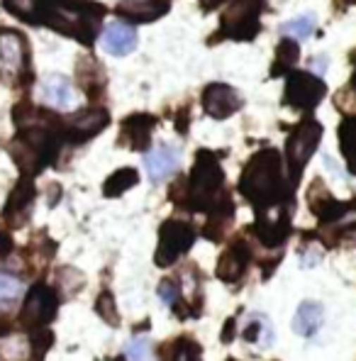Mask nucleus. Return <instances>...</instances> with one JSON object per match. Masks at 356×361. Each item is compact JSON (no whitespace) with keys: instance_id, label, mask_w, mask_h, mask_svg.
<instances>
[{"instance_id":"18","label":"nucleus","mask_w":356,"mask_h":361,"mask_svg":"<svg viewBox=\"0 0 356 361\" xmlns=\"http://www.w3.org/2000/svg\"><path fill=\"white\" fill-rule=\"evenodd\" d=\"M259 8L262 3L259 0H237L225 15V27L227 30H239V27H249L252 35L257 30V15H259Z\"/></svg>"},{"instance_id":"12","label":"nucleus","mask_w":356,"mask_h":361,"mask_svg":"<svg viewBox=\"0 0 356 361\" xmlns=\"http://www.w3.org/2000/svg\"><path fill=\"white\" fill-rule=\"evenodd\" d=\"M25 66V42L18 32H0V68L20 73Z\"/></svg>"},{"instance_id":"14","label":"nucleus","mask_w":356,"mask_h":361,"mask_svg":"<svg viewBox=\"0 0 356 361\" xmlns=\"http://www.w3.org/2000/svg\"><path fill=\"white\" fill-rule=\"evenodd\" d=\"M325 320V310L317 300H302L293 317V332L297 337H315Z\"/></svg>"},{"instance_id":"16","label":"nucleus","mask_w":356,"mask_h":361,"mask_svg":"<svg viewBox=\"0 0 356 361\" xmlns=\"http://www.w3.org/2000/svg\"><path fill=\"white\" fill-rule=\"evenodd\" d=\"M159 361H200V344L188 334L173 337L159 347Z\"/></svg>"},{"instance_id":"33","label":"nucleus","mask_w":356,"mask_h":361,"mask_svg":"<svg viewBox=\"0 0 356 361\" xmlns=\"http://www.w3.org/2000/svg\"><path fill=\"white\" fill-rule=\"evenodd\" d=\"M5 249H8V240H5V235L0 232V254H3Z\"/></svg>"},{"instance_id":"30","label":"nucleus","mask_w":356,"mask_h":361,"mask_svg":"<svg viewBox=\"0 0 356 361\" xmlns=\"http://www.w3.org/2000/svg\"><path fill=\"white\" fill-rule=\"evenodd\" d=\"M8 8H13V13H20V15H27L30 10H35L37 0H5Z\"/></svg>"},{"instance_id":"19","label":"nucleus","mask_w":356,"mask_h":361,"mask_svg":"<svg viewBox=\"0 0 356 361\" xmlns=\"http://www.w3.org/2000/svg\"><path fill=\"white\" fill-rule=\"evenodd\" d=\"M105 125H108V113L105 110H83L71 120V132L76 140H88V137L98 135Z\"/></svg>"},{"instance_id":"29","label":"nucleus","mask_w":356,"mask_h":361,"mask_svg":"<svg viewBox=\"0 0 356 361\" xmlns=\"http://www.w3.org/2000/svg\"><path fill=\"white\" fill-rule=\"evenodd\" d=\"M159 298H161L164 305L173 307L178 300V286L173 279H164L161 283H159Z\"/></svg>"},{"instance_id":"8","label":"nucleus","mask_w":356,"mask_h":361,"mask_svg":"<svg viewBox=\"0 0 356 361\" xmlns=\"http://www.w3.org/2000/svg\"><path fill=\"white\" fill-rule=\"evenodd\" d=\"M180 166V149L176 145H168V142H161L159 147L145 152V169L147 176L159 183V180L168 178L173 171Z\"/></svg>"},{"instance_id":"20","label":"nucleus","mask_w":356,"mask_h":361,"mask_svg":"<svg viewBox=\"0 0 356 361\" xmlns=\"http://www.w3.org/2000/svg\"><path fill=\"white\" fill-rule=\"evenodd\" d=\"M30 354L27 337L23 334H5L0 339V359L3 361H25Z\"/></svg>"},{"instance_id":"6","label":"nucleus","mask_w":356,"mask_h":361,"mask_svg":"<svg viewBox=\"0 0 356 361\" xmlns=\"http://www.w3.org/2000/svg\"><path fill=\"white\" fill-rule=\"evenodd\" d=\"M325 98V83L312 73H293L286 83V103L297 110H312Z\"/></svg>"},{"instance_id":"31","label":"nucleus","mask_w":356,"mask_h":361,"mask_svg":"<svg viewBox=\"0 0 356 361\" xmlns=\"http://www.w3.org/2000/svg\"><path fill=\"white\" fill-rule=\"evenodd\" d=\"M235 322H237V317L227 320V327H225V332H222V342H232V337H235Z\"/></svg>"},{"instance_id":"4","label":"nucleus","mask_w":356,"mask_h":361,"mask_svg":"<svg viewBox=\"0 0 356 361\" xmlns=\"http://www.w3.org/2000/svg\"><path fill=\"white\" fill-rule=\"evenodd\" d=\"M195 242V230L188 225V222L178 220V217H171L161 225L159 230V247H156V267H173Z\"/></svg>"},{"instance_id":"25","label":"nucleus","mask_w":356,"mask_h":361,"mask_svg":"<svg viewBox=\"0 0 356 361\" xmlns=\"http://www.w3.org/2000/svg\"><path fill=\"white\" fill-rule=\"evenodd\" d=\"M125 354H127V361H154V349L147 337H132Z\"/></svg>"},{"instance_id":"23","label":"nucleus","mask_w":356,"mask_h":361,"mask_svg":"<svg viewBox=\"0 0 356 361\" xmlns=\"http://www.w3.org/2000/svg\"><path fill=\"white\" fill-rule=\"evenodd\" d=\"M32 198H35V190H32V185L27 183V180H23V183L15 188L8 208H5V217H13L15 210L23 212V217H25V215H27V210H30V205H32Z\"/></svg>"},{"instance_id":"21","label":"nucleus","mask_w":356,"mask_h":361,"mask_svg":"<svg viewBox=\"0 0 356 361\" xmlns=\"http://www.w3.org/2000/svg\"><path fill=\"white\" fill-rule=\"evenodd\" d=\"M137 180H140V173H137L135 169H120V171H115L113 176L105 180L103 193L108 195V198H115V195L130 190L132 185H137Z\"/></svg>"},{"instance_id":"17","label":"nucleus","mask_w":356,"mask_h":361,"mask_svg":"<svg viewBox=\"0 0 356 361\" xmlns=\"http://www.w3.org/2000/svg\"><path fill=\"white\" fill-rule=\"evenodd\" d=\"M42 98L54 108H66L73 103V88L71 81L61 73H51L42 81Z\"/></svg>"},{"instance_id":"26","label":"nucleus","mask_w":356,"mask_h":361,"mask_svg":"<svg viewBox=\"0 0 356 361\" xmlns=\"http://www.w3.org/2000/svg\"><path fill=\"white\" fill-rule=\"evenodd\" d=\"M95 310L98 315L103 317L108 325H120V315H118V307H115V298L110 290H103L98 295V302H95Z\"/></svg>"},{"instance_id":"10","label":"nucleus","mask_w":356,"mask_h":361,"mask_svg":"<svg viewBox=\"0 0 356 361\" xmlns=\"http://www.w3.org/2000/svg\"><path fill=\"white\" fill-rule=\"evenodd\" d=\"M154 125H156V120L152 115H132V118H127L120 130V145L135 152H147L149 142H152Z\"/></svg>"},{"instance_id":"1","label":"nucleus","mask_w":356,"mask_h":361,"mask_svg":"<svg viewBox=\"0 0 356 361\" xmlns=\"http://www.w3.org/2000/svg\"><path fill=\"white\" fill-rule=\"evenodd\" d=\"M286 176L283 161L276 149L254 154L239 176V190L259 212L286 205Z\"/></svg>"},{"instance_id":"28","label":"nucleus","mask_w":356,"mask_h":361,"mask_svg":"<svg viewBox=\"0 0 356 361\" xmlns=\"http://www.w3.org/2000/svg\"><path fill=\"white\" fill-rule=\"evenodd\" d=\"M278 61L281 66H293V63L297 61V42L295 39H283L278 44Z\"/></svg>"},{"instance_id":"7","label":"nucleus","mask_w":356,"mask_h":361,"mask_svg":"<svg viewBox=\"0 0 356 361\" xmlns=\"http://www.w3.org/2000/svg\"><path fill=\"white\" fill-rule=\"evenodd\" d=\"M249 264H252V249L244 240H235L230 247L222 252L220 262H217V279L225 283H237L244 279Z\"/></svg>"},{"instance_id":"13","label":"nucleus","mask_w":356,"mask_h":361,"mask_svg":"<svg viewBox=\"0 0 356 361\" xmlns=\"http://www.w3.org/2000/svg\"><path fill=\"white\" fill-rule=\"evenodd\" d=\"M120 15L135 23H152L168 10V0H122L118 5Z\"/></svg>"},{"instance_id":"27","label":"nucleus","mask_w":356,"mask_h":361,"mask_svg":"<svg viewBox=\"0 0 356 361\" xmlns=\"http://www.w3.org/2000/svg\"><path fill=\"white\" fill-rule=\"evenodd\" d=\"M83 286V276L76 269H61L59 271V288L68 290V293H78V288Z\"/></svg>"},{"instance_id":"11","label":"nucleus","mask_w":356,"mask_h":361,"mask_svg":"<svg viewBox=\"0 0 356 361\" xmlns=\"http://www.w3.org/2000/svg\"><path fill=\"white\" fill-rule=\"evenodd\" d=\"M103 49L113 56H127L137 49V32L127 23H110L103 30Z\"/></svg>"},{"instance_id":"3","label":"nucleus","mask_w":356,"mask_h":361,"mask_svg":"<svg viewBox=\"0 0 356 361\" xmlns=\"http://www.w3.org/2000/svg\"><path fill=\"white\" fill-rule=\"evenodd\" d=\"M320 140H322V125L315 120L300 122L293 130V135L288 137V142H286V164H288V173L293 183L302 173L305 164L310 161V157L315 154Z\"/></svg>"},{"instance_id":"32","label":"nucleus","mask_w":356,"mask_h":361,"mask_svg":"<svg viewBox=\"0 0 356 361\" xmlns=\"http://www.w3.org/2000/svg\"><path fill=\"white\" fill-rule=\"evenodd\" d=\"M310 68L315 73H325V68H327V56H315L310 63Z\"/></svg>"},{"instance_id":"5","label":"nucleus","mask_w":356,"mask_h":361,"mask_svg":"<svg viewBox=\"0 0 356 361\" xmlns=\"http://www.w3.org/2000/svg\"><path fill=\"white\" fill-rule=\"evenodd\" d=\"M56 293L44 283H37L35 288L27 293V300L23 305V312H20V322L25 327H32V330H44V325H49L56 315Z\"/></svg>"},{"instance_id":"9","label":"nucleus","mask_w":356,"mask_h":361,"mask_svg":"<svg viewBox=\"0 0 356 361\" xmlns=\"http://www.w3.org/2000/svg\"><path fill=\"white\" fill-rule=\"evenodd\" d=\"M242 105L237 90L232 86H225V83H210L208 88L203 90V110L215 120H225L230 115H235Z\"/></svg>"},{"instance_id":"15","label":"nucleus","mask_w":356,"mask_h":361,"mask_svg":"<svg viewBox=\"0 0 356 361\" xmlns=\"http://www.w3.org/2000/svg\"><path fill=\"white\" fill-rule=\"evenodd\" d=\"M239 334H242L244 342L252 344H262V347H271L274 344V325L266 315H259V312H252L242 320L239 325Z\"/></svg>"},{"instance_id":"2","label":"nucleus","mask_w":356,"mask_h":361,"mask_svg":"<svg viewBox=\"0 0 356 361\" xmlns=\"http://www.w3.org/2000/svg\"><path fill=\"white\" fill-rule=\"evenodd\" d=\"M178 183L183 188V198L178 203L190 210H200V212L205 210L210 215L220 205L230 203V198L222 190V185H225V171H222L220 161H217V157L212 152H198L190 176L180 178Z\"/></svg>"},{"instance_id":"24","label":"nucleus","mask_w":356,"mask_h":361,"mask_svg":"<svg viewBox=\"0 0 356 361\" xmlns=\"http://www.w3.org/2000/svg\"><path fill=\"white\" fill-rule=\"evenodd\" d=\"M23 293V281L0 271V305H13Z\"/></svg>"},{"instance_id":"34","label":"nucleus","mask_w":356,"mask_h":361,"mask_svg":"<svg viewBox=\"0 0 356 361\" xmlns=\"http://www.w3.org/2000/svg\"><path fill=\"white\" fill-rule=\"evenodd\" d=\"M352 3H356V0H352Z\"/></svg>"},{"instance_id":"22","label":"nucleus","mask_w":356,"mask_h":361,"mask_svg":"<svg viewBox=\"0 0 356 361\" xmlns=\"http://www.w3.org/2000/svg\"><path fill=\"white\" fill-rule=\"evenodd\" d=\"M312 30H315V15L312 13L300 15V18H293V20H288V23L281 25V32L295 42H305L307 37L312 35Z\"/></svg>"}]
</instances>
